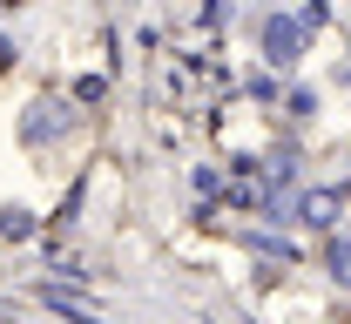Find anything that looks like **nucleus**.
<instances>
[{
	"mask_svg": "<svg viewBox=\"0 0 351 324\" xmlns=\"http://www.w3.org/2000/svg\"><path fill=\"white\" fill-rule=\"evenodd\" d=\"M27 230H34L27 210H0V236H27Z\"/></svg>",
	"mask_w": 351,
	"mask_h": 324,
	"instance_id": "f257e3e1",
	"label": "nucleus"
}]
</instances>
